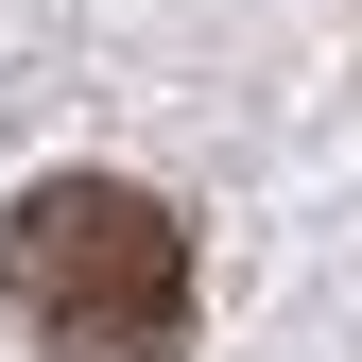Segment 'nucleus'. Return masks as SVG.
I'll list each match as a JSON object with an SVG mask.
<instances>
[{"mask_svg":"<svg viewBox=\"0 0 362 362\" xmlns=\"http://www.w3.org/2000/svg\"><path fill=\"white\" fill-rule=\"evenodd\" d=\"M0 293L52 362H173L190 345V224L121 173H52L0 224Z\"/></svg>","mask_w":362,"mask_h":362,"instance_id":"f257e3e1","label":"nucleus"}]
</instances>
